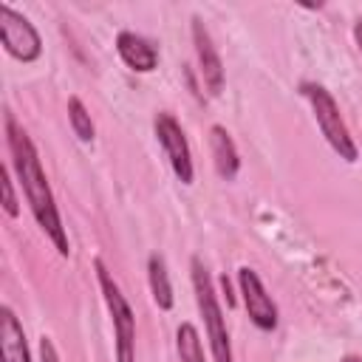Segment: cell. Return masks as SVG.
<instances>
[{
	"instance_id": "6da1fadb",
	"label": "cell",
	"mask_w": 362,
	"mask_h": 362,
	"mask_svg": "<svg viewBox=\"0 0 362 362\" xmlns=\"http://www.w3.org/2000/svg\"><path fill=\"white\" fill-rule=\"evenodd\" d=\"M6 133H8V150H11V161H14L20 187L25 192V201H28V206H31L40 229L57 246V252L62 257H68V252H71L68 249V235H65V226L59 221V212H57V204H54L48 178H45V173L40 167V158H37V150H34L28 133L14 122L11 113L6 116Z\"/></svg>"
},
{
	"instance_id": "7a4b0ae2",
	"label": "cell",
	"mask_w": 362,
	"mask_h": 362,
	"mask_svg": "<svg viewBox=\"0 0 362 362\" xmlns=\"http://www.w3.org/2000/svg\"><path fill=\"white\" fill-rule=\"evenodd\" d=\"M96 277H99V288H102L105 303H107L110 317H113L116 362H136V317H133V308L124 300L122 288L116 286V280L110 277V272L105 269L102 260H96Z\"/></svg>"
},
{
	"instance_id": "3957f363",
	"label": "cell",
	"mask_w": 362,
	"mask_h": 362,
	"mask_svg": "<svg viewBox=\"0 0 362 362\" xmlns=\"http://www.w3.org/2000/svg\"><path fill=\"white\" fill-rule=\"evenodd\" d=\"M192 288H195V300H198V308H201V317H204V325H206V337H209L215 362H232V348H229V334H226V325H223V314H221L218 297L212 291L209 274H206V269L198 257H192Z\"/></svg>"
},
{
	"instance_id": "277c9868",
	"label": "cell",
	"mask_w": 362,
	"mask_h": 362,
	"mask_svg": "<svg viewBox=\"0 0 362 362\" xmlns=\"http://www.w3.org/2000/svg\"><path fill=\"white\" fill-rule=\"evenodd\" d=\"M300 90H303V96L311 102L314 119H317L322 136L328 139V144L339 153V158L356 161V144H354V139L348 136V127H345V122H342V116H339V107H337L334 96H331L322 85H314V82H305Z\"/></svg>"
},
{
	"instance_id": "5b68a950",
	"label": "cell",
	"mask_w": 362,
	"mask_h": 362,
	"mask_svg": "<svg viewBox=\"0 0 362 362\" xmlns=\"http://www.w3.org/2000/svg\"><path fill=\"white\" fill-rule=\"evenodd\" d=\"M0 40L3 48L20 62H34L42 51L37 28L8 6H0Z\"/></svg>"
},
{
	"instance_id": "8992f818",
	"label": "cell",
	"mask_w": 362,
	"mask_h": 362,
	"mask_svg": "<svg viewBox=\"0 0 362 362\" xmlns=\"http://www.w3.org/2000/svg\"><path fill=\"white\" fill-rule=\"evenodd\" d=\"M156 139L167 153V161L173 167V173L178 175L181 184H192V156H189V144L184 139L181 124L170 116V113H158L156 116Z\"/></svg>"
},
{
	"instance_id": "52a82bcc",
	"label": "cell",
	"mask_w": 362,
	"mask_h": 362,
	"mask_svg": "<svg viewBox=\"0 0 362 362\" xmlns=\"http://www.w3.org/2000/svg\"><path fill=\"white\" fill-rule=\"evenodd\" d=\"M238 283H240V294L249 311V320L260 328V331H274L277 328V305L272 303V297L266 294L260 277L255 269L243 266L238 269Z\"/></svg>"
},
{
	"instance_id": "ba28073f",
	"label": "cell",
	"mask_w": 362,
	"mask_h": 362,
	"mask_svg": "<svg viewBox=\"0 0 362 362\" xmlns=\"http://www.w3.org/2000/svg\"><path fill=\"white\" fill-rule=\"evenodd\" d=\"M192 42H195V51H198V62H201V76H204V85L209 88L212 96H218L223 90V65H221V57H218V48L209 37V31L204 28V23L195 17L192 20Z\"/></svg>"
},
{
	"instance_id": "9c48e42d",
	"label": "cell",
	"mask_w": 362,
	"mask_h": 362,
	"mask_svg": "<svg viewBox=\"0 0 362 362\" xmlns=\"http://www.w3.org/2000/svg\"><path fill=\"white\" fill-rule=\"evenodd\" d=\"M116 51L122 57V62L130 68V71H139V74H147L158 65V51L150 40L133 34V31H122L116 37Z\"/></svg>"
},
{
	"instance_id": "30bf717a",
	"label": "cell",
	"mask_w": 362,
	"mask_h": 362,
	"mask_svg": "<svg viewBox=\"0 0 362 362\" xmlns=\"http://www.w3.org/2000/svg\"><path fill=\"white\" fill-rule=\"evenodd\" d=\"M0 345H3V362H31L23 325L8 305H3L0 311Z\"/></svg>"
},
{
	"instance_id": "8fae6325",
	"label": "cell",
	"mask_w": 362,
	"mask_h": 362,
	"mask_svg": "<svg viewBox=\"0 0 362 362\" xmlns=\"http://www.w3.org/2000/svg\"><path fill=\"white\" fill-rule=\"evenodd\" d=\"M209 147H212V158H215V170H218V175L221 178H226V181H232L235 175H238V150H235V141L229 139V133L221 127V124H215L212 130H209Z\"/></svg>"
},
{
	"instance_id": "7c38bea8",
	"label": "cell",
	"mask_w": 362,
	"mask_h": 362,
	"mask_svg": "<svg viewBox=\"0 0 362 362\" xmlns=\"http://www.w3.org/2000/svg\"><path fill=\"white\" fill-rule=\"evenodd\" d=\"M147 274H150V291H153L156 305L161 311H170L173 308V288H170V277H167V266H164L161 255H150Z\"/></svg>"
},
{
	"instance_id": "4fadbf2b",
	"label": "cell",
	"mask_w": 362,
	"mask_h": 362,
	"mask_svg": "<svg viewBox=\"0 0 362 362\" xmlns=\"http://www.w3.org/2000/svg\"><path fill=\"white\" fill-rule=\"evenodd\" d=\"M175 345H178V356L181 362H206L204 359V348H201V337L195 331L192 322H181L175 331Z\"/></svg>"
},
{
	"instance_id": "5bb4252c",
	"label": "cell",
	"mask_w": 362,
	"mask_h": 362,
	"mask_svg": "<svg viewBox=\"0 0 362 362\" xmlns=\"http://www.w3.org/2000/svg\"><path fill=\"white\" fill-rule=\"evenodd\" d=\"M68 119H71V127H74V133H76L79 141H93V122H90V113L85 110V105H82L76 96H71V102H68Z\"/></svg>"
},
{
	"instance_id": "9a60e30c",
	"label": "cell",
	"mask_w": 362,
	"mask_h": 362,
	"mask_svg": "<svg viewBox=\"0 0 362 362\" xmlns=\"http://www.w3.org/2000/svg\"><path fill=\"white\" fill-rule=\"evenodd\" d=\"M3 206H6V215H17V198H14V189H11V178H8V170H3Z\"/></svg>"
},
{
	"instance_id": "2e32d148",
	"label": "cell",
	"mask_w": 362,
	"mask_h": 362,
	"mask_svg": "<svg viewBox=\"0 0 362 362\" xmlns=\"http://www.w3.org/2000/svg\"><path fill=\"white\" fill-rule=\"evenodd\" d=\"M40 359H42V362H59V356H57V348H54L51 337H40Z\"/></svg>"
},
{
	"instance_id": "e0dca14e",
	"label": "cell",
	"mask_w": 362,
	"mask_h": 362,
	"mask_svg": "<svg viewBox=\"0 0 362 362\" xmlns=\"http://www.w3.org/2000/svg\"><path fill=\"white\" fill-rule=\"evenodd\" d=\"M354 37H356V42H359V48H362V20L354 25Z\"/></svg>"
},
{
	"instance_id": "ac0fdd59",
	"label": "cell",
	"mask_w": 362,
	"mask_h": 362,
	"mask_svg": "<svg viewBox=\"0 0 362 362\" xmlns=\"http://www.w3.org/2000/svg\"><path fill=\"white\" fill-rule=\"evenodd\" d=\"M342 362H362V356H345Z\"/></svg>"
}]
</instances>
